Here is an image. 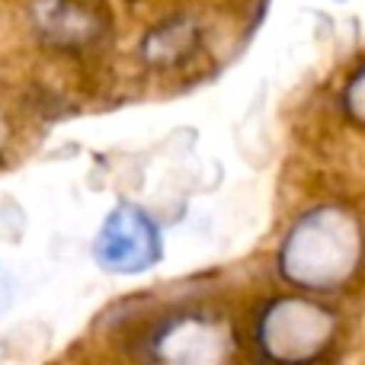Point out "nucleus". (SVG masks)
<instances>
[{
  "instance_id": "obj_1",
  "label": "nucleus",
  "mask_w": 365,
  "mask_h": 365,
  "mask_svg": "<svg viewBox=\"0 0 365 365\" xmlns=\"http://www.w3.org/2000/svg\"><path fill=\"white\" fill-rule=\"evenodd\" d=\"M359 250L362 237L353 215L343 208H317L292 227L279 263L292 282L330 289L356 269Z\"/></svg>"
},
{
  "instance_id": "obj_2",
  "label": "nucleus",
  "mask_w": 365,
  "mask_h": 365,
  "mask_svg": "<svg viewBox=\"0 0 365 365\" xmlns=\"http://www.w3.org/2000/svg\"><path fill=\"white\" fill-rule=\"evenodd\" d=\"M334 334V317L302 298H285L266 311L259 324V340L266 353L279 362H304L327 346Z\"/></svg>"
},
{
  "instance_id": "obj_3",
  "label": "nucleus",
  "mask_w": 365,
  "mask_h": 365,
  "mask_svg": "<svg viewBox=\"0 0 365 365\" xmlns=\"http://www.w3.org/2000/svg\"><path fill=\"white\" fill-rule=\"evenodd\" d=\"M93 257L109 272H141L158 263L160 234L145 212L122 205L103 221L93 244Z\"/></svg>"
},
{
  "instance_id": "obj_4",
  "label": "nucleus",
  "mask_w": 365,
  "mask_h": 365,
  "mask_svg": "<svg viewBox=\"0 0 365 365\" xmlns=\"http://www.w3.org/2000/svg\"><path fill=\"white\" fill-rule=\"evenodd\" d=\"M160 356L170 365H215L225 356V336L202 321H182L160 343Z\"/></svg>"
},
{
  "instance_id": "obj_5",
  "label": "nucleus",
  "mask_w": 365,
  "mask_h": 365,
  "mask_svg": "<svg viewBox=\"0 0 365 365\" xmlns=\"http://www.w3.org/2000/svg\"><path fill=\"white\" fill-rule=\"evenodd\" d=\"M349 103H353L356 115H362V119H365V74L356 77L353 90H349Z\"/></svg>"
}]
</instances>
